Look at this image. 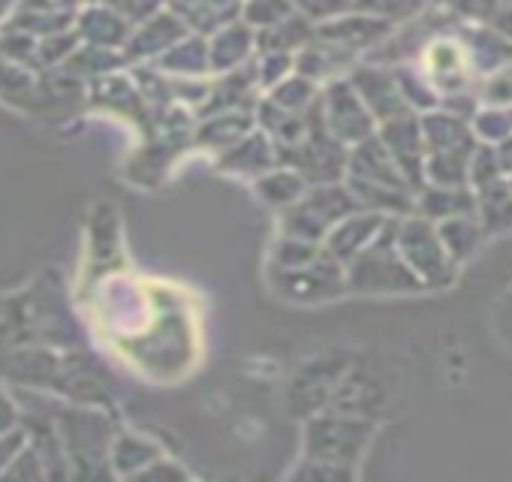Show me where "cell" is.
<instances>
[{"mask_svg": "<svg viewBox=\"0 0 512 482\" xmlns=\"http://www.w3.org/2000/svg\"><path fill=\"white\" fill-rule=\"evenodd\" d=\"M509 118H512V109H509Z\"/></svg>", "mask_w": 512, "mask_h": 482, "instance_id": "cell-20", "label": "cell"}, {"mask_svg": "<svg viewBox=\"0 0 512 482\" xmlns=\"http://www.w3.org/2000/svg\"><path fill=\"white\" fill-rule=\"evenodd\" d=\"M470 130L479 142L485 145H500L503 139L512 136V118L509 109H494V106H479L470 118Z\"/></svg>", "mask_w": 512, "mask_h": 482, "instance_id": "cell-13", "label": "cell"}, {"mask_svg": "<svg viewBox=\"0 0 512 482\" xmlns=\"http://www.w3.org/2000/svg\"><path fill=\"white\" fill-rule=\"evenodd\" d=\"M425 0H362V7L377 16H413Z\"/></svg>", "mask_w": 512, "mask_h": 482, "instance_id": "cell-16", "label": "cell"}, {"mask_svg": "<svg viewBox=\"0 0 512 482\" xmlns=\"http://www.w3.org/2000/svg\"><path fill=\"white\" fill-rule=\"evenodd\" d=\"M371 434H374V425L365 416H353V413L332 416V419H320L314 425L311 449H314L317 461H332V464L350 467L365 452Z\"/></svg>", "mask_w": 512, "mask_h": 482, "instance_id": "cell-5", "label": "cell"}, {"mask_svg": "<svg viewBox=\"0 0 512 482\" xmlns=\"http://www.w3.org/2000/svg\"><path fill=\"white\" fill-rule=\"evenodd\" d=\"M455 34L464 43L476 76H485V73H494V70L512 64V43L506 37H500L488 22H476V25L458 22Z\"/></svg>", "mask_w": 512, "mask_h": 482, "instance_id": "cell-7", "label": "cell"}, {"mask_svg": "<svg viewBox=\"0 0 512 482\" xmlns=\"http://www.w3.org/2000/svg\"><path fill=\"white\" fill-rule=\"evenodd\" d=\"M431 4H437L449 19H455L461 25H476V22H488L494 16L500 0H431Z\"/></svg>", "mask_w": 512, "mask_h": 482, "instance_id": "cell-15", "label": "cell"}, {"mask_svg": "<svg viewBox=\"0 0 512 482\" xmlns=\"http://www.w3.org/2000/svg\"><path fill=\"white\" fill-rule=\"evenodd\" d=\"M488 25H491L500 37H506V40L512 43V0H506V4H500V7L494 10V16L488 19Z\"/></svg>", "mask_w": 512, "mask_h": 482, "instance_id": "cell-18", "label": "cell"}, {"mask_svg": "<svg viewBox=\"0 0 512 482\" xmlns=\"http://www.w3.org/2000/svg\"><path fill=\"white\" fill-rule=\"evenodd\" d=\"M419 127L425 139V184L464 187L470 154L479 145L470 121L437 106L419 118Z\"/></svg>", "mask_w": 512, "mask_h": 482, "instance_id": "cell-1", "label": "cell"}, {"mask_svg": "<svg viewBox=\"0 0 512 482\" xmlns=\"http://www.w3.org/2000/svg\"><path fill=\"white\" fill-rule=\"evenodd\" d=\"M395 245L404 263L410 266V272L416 275V281L422 284V290L455 287L461 266L449 257V251L443 248V241L437 235V226L428 217L416 211L395 217Z\"/></svg>", "mask_w": 512, "mask_h": 482, "instance_id": "cell-2", "label": "cell"}, {"mask_svg": "<svg viewBox=\"0 0 512 482\" xmlns=\"http://www.w3.org/2000/svg\"><path fill=\"white\" fill-rule=\"evenodd\" d=\"M506 181H509V187H512V175H506Z\"/></svg>", "mask_w": 512, "mask_h": 482, "instance_id": "cell-19", "label": "cell"}, {"mask_svg": "<svg viewBox=\"0 0 512 482\" xmlns=\"http://www.w3.org/2000/svg\"><path fill=\"white\" fill-rule=\"evenodd\" d=\"M359 91H362V103L383 121H392L398 115H407L410 106L401 94V85L395 76H386L380 70H368L359 79Z\"/></svg>", "mask_w": 512, "mask_h": 482, "instance_id": "cell-11", "label": "cell"}, {"mask_svg": "<svg viewBox=\"0 0 512 482\" xmlns=\"http://www.w3.org/2000/svg\"><path fill=\"white\" fill-rule=\"evenodd\" d=\"M494 329H497V338L512 350V290L503 293L494 308Z\"/></svg>", "mask_w": 512, "mask_h": 482, "instance_id": "cell-17", "label": "cell"}, {"mask_svg": "<svg viewBox=\"0 0 512 482\" xmlns=\"http://www.w3.org/2000/svg\"><path fill=\"white\" fill-rule=\"evenodd\" d=\"M350 287L359 293H419L422 284L395 245V220H389L371 245L350 260Z\"/></svg>", "mask_w": 512, "mask_h": 482, "instance_id": "cell-3", "label": "cell"}, {"mask_svg": "<svg viewBox=\"0 0 512 482\" xmlns=\"http://www.w3.org/2000/svg\"><path fill=\"white\" fill-rule=\"evenodd\" d=\"M413 211L428 217L431 223L458 217V214H473V190L464 187H443V184H422L413 196Z\"/></svg>", "mask_w": 512, "mask_h": 482, "instance_id": "cell-9", "label": "cell"}, {"mask_svg": "<svg viewBox=\"0 0 512 482\" xmlns=\"http://www.w3.org/2000/svg\"><path fill=\"white\" fill-rule=\"evenodd\" d=\"M437 235L443 241V248L449 251V257L464 266L470 257L479 254V248L485 245V229L479 226L476 214H458V217H446V220H437Z\"/></svg>", "mask_w": 512, "mask_h": 482, "instance_id": "cell-10", "label": "cell"}, {"mask_svg": "<svg viewBox=\"0 0 512 482\" xmlns=\"http://www.w3.org/2000/svg\"><path fill=\"white\" fill-rule=\"evenodd\" d=\"M380 142L386 145L389 157L395 160V166L401 169V175L407 178V184L416 193L425 184V139H422L419 118H413L407 112V115L386 121Z\"/></svg>", "mask_w": 512, "mask_h": 482, "instance_id": "cell-6", "label": "cell"}, {"mask_svg": "<svg viewBox=\"0 0 512 482\" xmlns=\"http://www.w3.org/2000/svg\"><path fill=\"white\" fill-rule=\"evenodd\" d=\"M473 214L485 229V235L512 232V187L506 175L473 190Z\"/></svg>", "mask_w": 512, "mask_h": 482, "instance_id": "cell-8", "label": "cell"}, {"mask_svg": "<svg viewBox=\"0 0 512 482\" xmlns=\"http://www.w3.org/2000/svg\"><path fill=\"white\" fill-rule=\"evenodd\" d=\"M500 4H506V0H500Z\"/></svg>", "mask_w": 512, "mask_h": 482, "instance_id": "cell-21", "label": "cell"}, {"mask_svg": "<svg viewBox=\"0 0 512 482\" xmlns=\"http://www.w3.org/2000/svg\"><path fill=\"white\" fill-rule=\"evenodd\" d=\"M389 220L383 217V214H359V217H350V220H344L338 229H335V235H332V251H335V260H353V257H359L371 241L380 235V229L386 226Z\"/></svg>", "mask_w": 512, "mask_h": 482, "instance_id": "cell-12", "label": "cell"}, {"mask_svg": "<svg viewBox=\"0 0 512 482\" xmlns=\"http://www.w3.org/2000/svg\"><path fill=\"white\" fill-rule=\"evenodd\" d=\"M479 106H494V109H512V64L479 76L476 88Z\"/></svg>", "mask_w": 512, "mask_h": 482, "instance_id": "cell-14", "label": "cell"}, {"mask_svg": "<svg viewBox=\"0 0 512 482\" xmlns=\"http://www.w3.org/2000/svg\"><path fill=\"white\" fill-rule=\"evenodd\" d=\"M422 79L431 85L437 97L473 91V82L479 79L464 43L458 34H440L428 46H422Z\"/></svg>", "mask_w": 512, "mask_h": 482, "instance_id": "cell-4", "label": "cell"}]
</instances>
